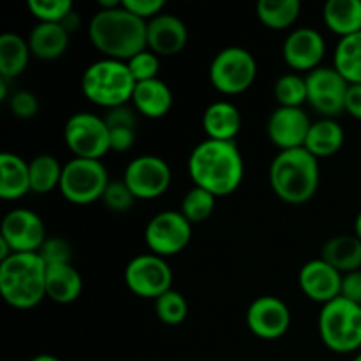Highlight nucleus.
I'll list each match as a JSON object with an SVG mask.
<instances>
[{
	"mask_svg": "<svg viewBox=\"0 0 361 361\" xmlns=\"http://www.w3.org/2000/svg\"><path fill=\"white\" fill-rule=\"evenodd\" d=\"M187 169L194 185L214 196H229L243 182L245 164L235 141L204 140L192 148Z\"/></svg>",
	"mask_w": 361,
	"mask_h": 361,
	"instance_id": "1",
	"label": "nucleus"
},
{
	"mask_svg": "<svg viewBox=\"0 0 361 361\" xmlns=\"http://www.w3.org/2000/svg\"><path fill=\"white\" fill-rule=\"evenodd\" d=\"M88 37L106 59L127 62L147 49V21L134 16L123 6L99 9L88 21Z\"/></svg>",
	"mask_w": 361,
	"mask_h": 361,
	"instance_id": "2",
	"label": "nucleus"
},
{
	"mask_svg": "<svg viewBox=\"0 0 361 361\" xmlns=\"http://www.w3.org/2000/svg\"><path fill=\"white\" fill-rule=\"evenodd\" d=\"M268 176L279 200L288 204H305L319 189V159L305 148L282 150L271 161Z\"/></svg>",
	"mask_w": 361,
	"mask_h": 361,
	"instance_id": "3",
	"label": "nucleus"
},
{
	"mask_svg": "<svg viewBox=\"0 0 361 361\" xmlns=\"http://www.w3.org/2000/svg\"><path fill=\"white\" fill-rule=\"evenodd\" d=\"M46 263L39 252H14L0 263V293L11 307L30 310L46 298Z\"/></svg>",
	"mask_w": 361,
	"mask_h": 361,
	"instance_id": "4",
	"label": "nucleus"
},
{
	"mask_svg": "<svg viewBox=\"0 0 361 361\" xmlns=\"http://www.w3.org/2000/svg\"><path fill=\"white\" fill-rule=\"evenodd\" d=\"M136 80L123 60L99 59L85 69L81 76L83 95L95 106L108 109L126 106L133 101Z\"/></svg>",
	"mask_w": 361,
	"mask_h": 361,
	"instance_id": "5",
	"label": "nucleus"
},
{
	"mask_svg": "<svg viewBox=\"0 0 361 361\" xmlns=\"http://www.w3.org/2000/svg\"><path fill=\"white\" fill-rule=\"evenodd\" d=\"M321 342L330 351L351 355L361 351V305L349 300L335 298L321 309L317 317Z\"/></svg>",
	"mask_w": 361,
	"mask_h": 361,
	"instance_id": "6",
	"label": "nucleus"
},
{
	"mask_svg": "<svg viewBox=\"0 0 361 361\" xmlns=\"http://www.w3.org/2000/svg\"><path fill=\"white\" fill-rule=\"evenodd\" d=\"M208 76L212 87L221 94H243L257 78L256 56L242 46H228L212 59Z\"/></svg>",
	"mask_w": 361,
	"mask_h": 361,
	"instance_id": "7",
	"label": "nucleus"
},
{
	"mask_svg": "<svg viewBox=\"0 0 361 361\" xmlns=\"http://www.w3.org/2000/svg\"><path fill=\"white\" fill-rule=\"evenodd\" d=\"M109 182L111 180L102 161L73 157L63 164L59 190L66 201L83 207L102 200Z\"/></svg>",
	"mask_w": 361,
	"mask_h": 361,
	"instance_id": "8",
	"label": "nucleus"
},
{
	"mask_svg": "<svg viewBox=\"0 0 361 361\" xmlns=\"http://www.w3.org/2000/svg\"><path fill=\"white\" fill-rule=\"evenodd\" d=\"M63 141L74 157L101 161L109 148V127L97 113L78 111L63 126Z\"/></svg>",
	"mask_w": 361,
	"mask_h": 361,
	"instance_id": "9",
	"label": "nucleus"
},
{
	"mask_svg": "<svg viewBox=\"0 0 361 361\" xmlns=\"http://www.w3.org/2000/svg\"><path fill=\"white\" fill-rule=\"evenodd\" d=\"M123 281L140 298L157 300L169 289H173V270L166 257L157 254H140L127 263Z\"/></svg>",
	"mask_w": 361,
	"mask_h": 361,
	"instance_id": "10",
	"label": "nucleus"
},
{
	"mask_svg": "<svg viewBox=\"0 0 361 361\" xmlns=\"http://www.w3.org/2000/svg\"><path fill=\"white\" fill-rule=\"evenodd\" d=\"M307 80V102L321 118H335L345 111L349 81L334 66H321L310 71Z\"/></svg>",
	"mask_w": 361,
	"mask_h": 361,
	"instance_id": "11",
	"label": "nucleus"
},
{
	"mask_svg": "<svg viewBox=\"0 0 361 361\" xmlns=\"http://www.w3.org/2000/svg\"><path fill=\"white\" fill-rule=\"evenodd\" d=\"M192 238V224L180 210H162L148 221L145 242L152 254L171 257L182 252Z\"/></svg>",
	"mask_w": 361,
	"mask_h": 361,
	"instance_id": "12",
	"label": "nucleus"
},
{
	"mask_svg": "<svg viewBox=\"0 0 361 361\" xmlns=\"http://www.w3.org/2000/svg\"><path fill=\"white\" fill-rule=\"evenodd\" d=\"M171 166L162 157L145 154L126 166L122 180L136 200L150 201L161 197L171 185Z\"/></svg>",
	"mask_w": 361,
	"mask_h": 361,
	"instance_id": "13",
	"label": "nucleus"
},
{
	"mask_svg": "<svg viewBox=\"0 0 361 361\" xmlns=\"http://www.w3.org/2000/svg\"><path fill=\"white\" fill-rule=\"evenodd\" d=\"M0 238L9 243L13 252H39L48 235L41 215L30 208H14L4 215Z\"/></svg>",
	"mask_w": 361,
	"mask_h": 361,
	"instance_id": "14",
	"label": "nucleus"
},
{
	"mask_svg": "<svg viewBox=\"0 0 361 361\" xmlns=\"http://www.w3.org/2000/svg\"><path fill=\"white\" fill-rule=\"evenodd\" d=\"M245 323L250 334L257 338L277 341L284 337L291 326V310L279 296H257L247 309Z\"/></svg>",
	"mask_w": 361,
	"mask_h": 361,
	"instance_id": "15",
	"label": "nucleus"
},
{
	"mask_svg": "<svg viewBox=\"0 0 361 361\" xmlns=\"http://www.w3.org/2000/svg\"><path fill=\"white\" fill-rule=\"evenodd\" d=\"M326 53V41L317 28L300 27L282 42V59L295 73H310L321 67Z\"/></svg>",
	"mask_w": 361,
	"mask_h": 361,
	"instance_id": "16",
	"label": "nucleus"
},
{
	"mask_svg": "<svg viewBox=\"0 0 361 361\" xmlns=\"http://www.w3.org/2000/svg\"><path fill=\"white\" fill-rule=\"evenodd\" d=\"M312 120L303 108L277 106L267 122V134L279 150L303 148Z\"/></svg>",
	"mask_w": 361,
	"mask_h": 361,
	"instance_id": "17",
	"label": "nucleus"
},
{
	"mask_svg": "<svg viewBox=\"0 0 361 361\" xmlns=\"http://www.w3.org/2000/svg\"><path fill=\"white\" fill-rule=\"evenodd\" d=\"M342 277L344 275L341 271L335 270L324 259L317 257V259L307 261L300 268L298 284L307 298L321 303V305H326V303L334 302L335 298L341 296Z\"/></svg>",
	"mask_w": 361,
	"mask_h": 361,
	"instance_id": "18",
	"label": "nucleus"
},
{
	"mask_svg": "<svg viewBox=\"0 0 361 361\" xmlns=\"http://www.w3.org/2000/svg\"><path fill=\"white\" fill-rule=\"evenodd\" d=\"M189 41L185 21L171 13H161L147 21V48L159 56H173L182 51Z\"/></svg>",
	"mask_w": 361,
	"mask_h": 361,
	"instance_id": "19",
	"label": "nucleus"
},
{
	"mask_svg": "<svg viewBox=\"0 0 361 361\" xmlns=\"http://www.w3.org/2000/svg\"><path fill=\"white\" fill-rule=\"evenodd\" d=\"M201 123L208 140L235 141L242 130V113L233 102L215 101L207 106Z\"/></svg>",
	"mask_w": 361,
	"mask_h": 361,
	"instance_id": "20",
	"label": "nucleus"
},
{
	"mask_svg": "<svg viewBox=\"0 0 361 361\" xmlns=\"http://www.w3.org/2000/svg\"><path fill=\"white\" fill-rule=\"evenodd\" d=\"M133 106L147 118H162L173 106V92L161 78L136 83L133 94Z\"/></svg>",
	"mask_w": 361,
	"mask_h": 361,
	"instance_id": "21",
	"label": "nucleus"
},
{
	"mask_svg": "<svg viewBox=\"0 0 361 361\" xmlns=\"http://www.w3.org/2000/svg\"><path fill=\"white\" fill-rule=\"evenodd\" d=\"M32 190L30 168L21 155L13 152L0 154V197L16 201Z\"/></svg>",
	"mask_w": 361,
	"mask_h": 361,
	"instance_id": "22",
	"label": "nucleus"
},
{
	"mask_svg": "<svg viewBox=\"0 0 361 361\" xmlns=\"http://www.w3.org/2000/svg\"><path fill=\"white\" fill-rule=\"evenodd\" d=\"M71 34L62 23H37L28 35V48L32 56L44 62L60 59L69 48Z\"/></svg>",
	"mask_w": 361,
	"mask_h": 361,
	"instance_id": "23",
	"label": "nucleus"
},
{
	"mask_svg": "<svg viewBox=\"0 0 361 361\" xmlns=\"http://www.w3.org/2000/svg\"><path fill=\"white\" fill-rule=\"evenodd\" d=\"M321 259L341 271L342 275L361 270V240L353 235H335L321 247Z\"/></svg>",
	"mask_w": 361,
	"mask_h": 361,
	"instance_id": "24",
	"label": "nucleus"
},
{
	"mask_svg": "<svg viewBox=\"0 0 361 361\" xmlns=\"http://www.w3.org/2000/svg\"><path fill=\"white\" fill-rule=\"evenodd\" d=\"M345 143L344 127L335 118L314 120L303 148L309 150L314 157L326 159L334 157L341 152Z\"/></svg>",
	"mask_w": 361,
	"mask_h": 361,
	"instance_id": "25",
	"label": "nucleus"
},
{
	"mask_svg": "<svg viewBox=\"0 0 361 361\" xmlns=\"http://www.w3.org/2000/svg\"><path fill=\"white\" fill-rule=\"evenodd\" d=\"M83 291V279L73 264H55L46 270V298L55 303H73Z\"/></svg>",
	"mask_w": 361,
	"mask_h": 361,
	"instance_id": "26",
	"label": "nucleus"
},
{
	"mask_svg": "<svg viewBox=\"0 0 361 361\" xmlns=\"http://www.w3.org/2000/svg\"><path fill=\"white\" fill-rule=\"evenodd\" d=\"M323 21L338 37L361 32V0H328L323 7Z\"/></svg>",
	"mask_w": 361,
	"mask_h": 361,
	"instance_id": "27",
	"label": "nucleus"
},
{
	"mask_svg": "<svg viewBox=\"0 0 361 361\" xmlns=\"http://www.w3.org/2000/svg\"><path fill=\"white\" fill-rule=\"evenodd\" d=\"M30 48L27 39L14 32L0 35V78L11 81L21 76L30 62Z\"/></svg>",
	"mask_w": 361,
	"mask_h": 361,
	"instance_id": "28",
	"label": "nucleus"
},
{
	"mask_svg": "<svg viewBox=\"0 0 361 361\" xmlns=\"http://www.w3.org/2000/svg\"><path fill=\"white\" fill-rule=\"evenodd\" d=\"M256 13L264 27L271 30H286L298 21L302 2L300 0H259Z\"/></svg>",
	"mask_w": 361,
	"mask_h": 361,
	"instance_id": "29",
	"label": "nucleus"
},
{
	"mask_svg": "<svg viewBox=\"0 0 361 361\" xmlns=\"http://www.w3.org/2000/svg\"><path fill=\"white\" fill-rule=\"evenodd\" d=\"M334 67L349 81V85H361V32L342 37L337 42Z\"/></svg>",
	"mask_w": 361,
	"mask_h": 361,
	"instance_id": "30",
	"label": "nucleus"
},
{
	"mask_svg": "<svg viewBox=\"0 0 361 361\" xmlns=\"http://www.w3.org/2000/svg\"><path fill=\"white\" fill-rule=\"evenodd\" d=\"M30 168L32 192L48 194L53 189H59L62 180L63 166L51 154H39L28 162Z\"/></svg>",
	"mask_w": 361,
	"mask_h": 361,
	"instance_id": "31",
	"label": "nucleus"
},
{
	"mask_svg": "<svg viewBox=\"0 0 361 361\" xmlns=\"http://www.w3.org/2000/svg\"><path fill=\"white\" fill-rule=\"evenodd\" d=\"M274 97L284 108H302L307 102V80L300 73H286L274 83Z\"/></svg>",
	"mask_w": 361,
	"mask_h": 361,
	"instance_id": "32",
	"label": "nucleus"
},
{
	"mask_svg": "<svg viewBox=\"0 0 361 361\" xmlns=\"http://www.w3.org/2000/svg\"><path fill=\"white\" fill-rule=\"evenodd\" d=\"M215 201L217 196H214L208 190L201 189V187L194 185L189 192L183 196L182 204H180V212L183 217L190 222V224H200L204 222L215 210Z\"/></svg>",
	"mask_w": 361,
	"mask_h": 361,
	"instance_id": "33",
	"label": "nucleus"
},
{
	"mask_svg": "<svg viewBox=\"0 0 361 361\" xmlns=\"http://www.w3.org/2000/svg\"><path fill=\"white\" fill-rule=\"evenodd\" d=\"M155 314L161 323L168 324V326H176L185 321L187 314H189V303L182 293L176 289H169L168 293L155 300Z\"/></svg>",
	"mask_w": 361,
	"mask_h": 361,
	"instance_id": "34",
	"label": "nucleus"
},
{
	"mask_svg": "<svg viewBox=\"0 0 361 361\" xmlns=\"http://www.w3.org/2000/svg\"><path fill=\"white\" fill-rule=\"evenodd\" d=\"M27 7L37 23H62L74 11L71 0H28Z\"/></svg>",
	"mask_w": 361,
	"mask_h": 361,
	"instance_id": "35",
	"label": "nucleus"
},
{
	"mask_svg": "<svg viewBox=\"0 0 361 361\" xmlns=\"http://www.w3.org/2000/svg\"><path fill=\"white\" fill-rule=\"evenodd\" d=\"M101 201L106 204L108 210L115 212V214H123V212H129L130 208H133L136 197L130 192L129 187L126 185V182L120 178L111 180V182L108 183V187H106L104 190V196H102Z\"/></svg>",
	"mask_w": 361,
	"mask_h": 361,
	"instance_id": "36",
	"label": "nucleus"
},
{
	"mask_svg": "<svg viewBox=\"0 0 361 361\" xmlns=\"http://www.w3.org/2000/svg\"><path fill=\"white\" fill-rule=\"evenodd\" d=\"M127 66H129L130 74L136 80V83L140 81H148L159 78V71H161V60L159 55H155L150 49H143L137 55H134L133 59L127 60Z\"/></svg>",
	"mask_w": 361,
	"mask_h": 361,
	"instance_id": "37",
	"label": "nucleus"
},
{
	"mask_svg": "<svg viewBox=\"0 0 361 361\" xmlns=\"http://www.w3.org/2000/svg\"><path fill=\"white\" fill-rule=\"evenodd\" d=\"M39 256L42 257L46 267L73 264V245L62 236H48L44 245L39 250Z\"/></svg>",
	"mask_w": 361,
	"mask_h": 361,
	"instance_id": "38",
	"label": "nucleus"
},
{
	"mask_svg": "<svg viewBox=\"0 0 361 361\" xmlns=\"http://www.w3.org/2000/svg\"><path fill=\"white\" fill-rule=\"evenodd\" d=\"M9 109L14 116L21 120L34 118L39 111V99L30 90H18L11 95Z\"/></svg>",
	"mask_w": 361,
	"mask_h": 361,
	"instance_id": "39",
	"label": "nucleus"
},
{
	"mask_svg": "<svg viewBox=\"0 0 361 361\" xmlns=\"http://www.w3.org/2000/svg\"><path fill=\"white\" fill-rule=\"evenodd\" d=\"M122 6L134 16L150 21L161 13H164L166 2L164 0H122Z\"/></svg>",
	"mask_w": 361,
	"mask_h": 361,
	"instance_id": "40",
	"label": "nucleus"
},
{
	"mask_svg": "<svg viewBox=\"0 0 361 361\" xmlns=\"http://www.w3.org/2000/svg\"><path fill=\"white\" fill-rule=\"evenodd\" d=\"M136 109L129 108V106H118V108L108 109L104 115L106 123H108L109 129H115V127H129V129H136Z\"/></svg>",
	"mask_w": 361,
	"mask_h": 361,
	"instance_id": "41",
	"label": "nucleus"
},
{
	"mask_svg": "<svg viewBox=\"0 0 361 361\" xmlns=\"http://www.w3.org/2000/svg\"><path fill=\"white\" fill-rule=\"evenodd\" d=\"M136 141V129L129 127H115L109 129V148L113 152H127L134 147Z\"/></svg>",
	"mask_w": 361,
	"mask_h": 361,
	"instance_id": "42",
	"label": "nucleus"
},
{
	"mask_svg": "<svg viewBox=\"0 0 361 361\" xmlns=\"http://www.w3.org/2000/svg\"><path fill=\"white\" fill-rule=\"evenodd\" d=\"M341 296L349 300V302L361 305V270L351 271V274H345L342 277Z\"/></svg>",
	"mask_w": 361,
	"mask_h": 361,
	"instance_id": "43",
	"label": "nucleus"
},
{
	"mask_svg": "<svg viewBox=\"0 0 361 361\" xmlns=\"http://www.w3.org/2000/svg\"><path fill=\"white\" fill-rule=\"evenodd\" d=\"M345 113L361 122V85H351L345 97Z\"/></svg>",
	"mask_w": 361,
	"mask_h": 361,
	"instance_id": "44",
	"label": "nucleus"
},
{
	"mask_svg": "<svg viewBox=\"0 0 361 361\" xmlns=\"http://www.w3.org/2000/svg\"><path fill=\"white\" fill-rule=\"evenodd\" d=\"M62 25H63V28H66V30L71 34V32L78 30V27H80V16H78V14L73 11V13L67 14V18L62 21Z\"/></svg>",
	"mask_w": 361,
	"mask_h": 361,
	"instance_id": "45",
	"label": "nucleus"
},
{
	"mask_svg": "<svg viewBox=\"0 0 361 361\" xmlns=\"http://www.w3.org/2000/svg\"><path fill=\"white\" fill-rule=\"evenodd\" d=\"M9 81L4 80V78H0V101H9L7 99V92H9Z\"/></svg>",
	"mask_w": 361,
	"mask_h": 361,
	"instance_id": "46",
	"label": "nucleus"
},
{
	"mask_svg": "<svg viewBox=\"0 0 361 361\" xmlns=\"http://www.w3.org/2000/svg\"><path fill=\"white\" fill-rule=\"evenodd\" d=\"M30 361H60V360L56 358V356H53V355H48V353H42V355H37V356H34V358H32Z\"/></svg>",
	"mask_w": 361,
	"mask_h": 361,
	"instance_id": "47",
	"label": "nucleus"
},
{
	"mask_svg": "<svg viewBox=\"0 0 361 361\" xmlns=\"http://www.w3.org/2000/svg\"><path fill=\"white\" fill-rule=\"evenodd\" d=\"M355 235L361 240V210L358 212V215H356L355 219Z\"/></svg>",
	"mask_w": 361,
	"mask_h": 361,
	"instance_id": "48",
	"label": "nucleus"
},
{
	"mask_svg": "<svg viewBox=\"0 0 361 361\" xmlns=\"http://www.w3.org/2000/svg\"><path fill=\"white\" fill-rule=\"evenodd\" d=\"M353 361H361V351L358 353V355L355 356V358H353Z\"/></svg>",
	"mask_w": 361,
	"mask_h": 361,
	"instance_id": "49",
	"label": "nucleus"
}]
</instances>
